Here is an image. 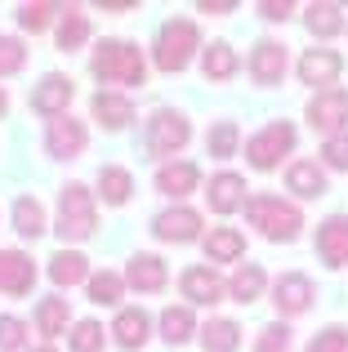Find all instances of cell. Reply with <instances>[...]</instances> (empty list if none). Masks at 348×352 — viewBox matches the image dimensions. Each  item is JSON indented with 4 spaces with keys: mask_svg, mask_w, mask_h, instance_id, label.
<instances>
[{
    "mask_svg": "<svg viewBox=\"0 0 348 352\" xmlns=\"http://www.w3.org/2000/svg\"><path fill=\"white\" fill-rule=\"evenodd\" d=\"M304 352H348V326H326V330H317L313 339H308V348Z\"/></svg>",
    "mask_w": 348,
    "mask_h": 352,
    "instance_id": "38",
    "label": "cell"
},
{
    "mask_svg": "<svg viewBox=\"0 0 348 352\" xmlns=\"http://www.w3.org/2000/svg\"><path fill=\"white\" fill-rule=\"evenodd\" d=\"M27 348V321L23 317H0V352H23Z\"/></svg>",
    "mask_w": 348,
    "mask_h": 352,
    "instance_id": "40",
    "label": "cell"
},
{
    "mask_svg": "<svg viewBox=\"0 0 348 352\" xmlns=\"http://www.w3.org/2000/svg\"><path fill=\"white\" fill-rule=\"evenodd\" d=\"M201 72H206V80L224 85V80H232L241 72V58H237V50L228 41H215L210 50H201Z\"/></svg>",
    "mask_w": 348,
    "mask_h": 352,
    "instance_id": "24",
    "label": "cell"
},
{
    "mask_svg": "<svg viewBox=\"0 0 348 352\" xmlns=\"http://www.w3.org/2000/svg\"><path fill=\"white\" fill-rule=\"evenodd\" d=\"M125 285L139 294H161L170 285V267L161 254H134L130 263H125Z\"/></svg>",
    "mask_w": 348,
    "mask_h": 352,
    "instance_id": "15",
    "label": "cell"
},
{
    "mask_svg": "<svg viewBox=\"0 0 348 352\" xmlns=\"http://www.w3.org/2000/svg\"><path fill=\"white\" fill-rule=\"evenodd\" d=\"M67 348L72 352H103L107 348V330L98 326V321H76V326H72V335H67Z\"/></svg>",
    "mask_w": 348,
    "mask_h": 352,
    "instance_id": "36",
    "label": "cell"
},
{
    "mask_svg": "<svg viewBox=\"0 0 348 352\" xmlns=\"http://www.w3.org/2000/svg\"><path fill=\"white\" fill-rule=\"evenodd\" d=\"M179 290H183V299H188V303L215 308V303L228 294V281L210 263H192V267H183V272H179Z\"/></svg>",
    "mask_w": 348,
    "mask_h": 352,
    "instance_id": "12",
    "label": "cell"
},
{
    "mask_svg": "<svg viewBox=\"0 0 348 352\" xmlns=\"http://www.w3.org/2000/svg\"><path fill=\"white\" fill-rule=\"evenodd\" d=\"M54 41H58V50H63V54H76L80 45L89 41V14H85V9H76V5L63 9L58 27H54Z\"/></svg>",
    "mask_w": 348,
    "mask_h": 352,
    "instance_id": "27",
    "label": "cell"
},
{
    "mask_svg": "<svg viewBox=\"0 0 348 352\" xmlns=\"http://www.w3.org/2000/svg\"><path fill=\"white\" fill-rule=\"evenodd\" d=\"M340 72H344V58H340V50H304V58H299V80L304 85H313V89H331L335 80H340Z\"/></svg>",
    "mask_w": 348,
    "mask_h": 352,
    "instance_id": "16",
    "label": "cell"
},
{
    "mask_svg": "<svg viewBox=\"0 0 348 352\" xmlns=\"http://www.w3.org/2000/svg\"><path fill=\"white\" fill-rule=\"evenodd\" d=\"M241 254H246V236L237 232V228H210V236H206L210 267H215V263H237Z\"/></svg>",
    "mask_w": 348,
    "mask_h": 352,
    "instance_id": "32",
    "label": "cell"
},
{
    "mask_svg": "<svg viewBox=\"0 0 348 352\" xmlns=\"http://www.w3.org/2000/svg\"><path fill=\"white\" fill-rule=\"evenodd\" d=\"M14 232L23 241H36L50 232V223H45V206L32 197V192H23V197L14 201Z\"/></svg>",
    "mask_w": 348,
    "mask_h": 352,
    "instance_id": "29",
    "label": "cell"
},
{
    "mask_svg": "<svg viewBox=\"0 0 348 352\" xmlns=\"http://www.w3.org/2000/svg\"><path fill=\"white\" fill-rule=\"evenodd\" d=\"M67 321H72V308H67V299H41L36 303V330H41L45 339H58V335H67Z\"/></svg>",
    "mask_w": 348,
    "mask_h": 352,
    "instance_id": "33",
    "label": "cell"
},
{
    "mask_svg": "<svg viewBox=\"0 0 348 352\" xmlns=\"http://www.w3.org/2000/svg\"><path fill=\"white\" fill-rule=\"evenodd\" d=\"M192 138V125L183 112L174 107H161V112L148 116V129H143V147H148L152 161H179V152L188 147Z\"/></svg>",
    "mask_w": 348,
    "mask_h": 352,
    "instance_id": "5",
    "label": "cell"
},
{
    "mask_svg": "<svg viewBox=\"0 0 348 352\" xmlns=\"http://www.w3.org/2000/svg\"><path fill=\"white\" fill-rule=\"evenodd\" d=\"M54 14H63V9H54V5H23L18 9V27H23V32H45Z\"/></svg>",
    "mask_w": 348,
    "mask_h": 352,
    "instance_id": "42",
    "label": "cell"
},
{
    "mask_svg": "<svg viewBox=\"0 0 348 352\" xmlns=\"http://www.w3.org/2000/svg\"><path fill=\"white\" fill-rule=\"evenodd\" d=\"M85 294H89V303H98V308H116L121 294H125V276L121 272H89Z\"/></svg>",
    "mask_w": 348,
    "mask_h": 352,
    "instance_id": "34",
    "label": "cell"
},
{
    "mask_svg": "<svg viewBox=\"0 0 348 352\" xmlns=\"http://www.w3.org/2000/svg\"><path fill=\"white\" fill-rule=\"evenodd\" d=\"M286 188L299 201H317V197H326V170L317 161H308V156H299V161L286 165Z\"/></svg>",
    "mask_w": 348,
    "mask_h": 352,
    "instance_id": "21",
    "label": "cell"
},
{
    "mask_svg": "<svg viewBox=\"0 0 348 352\" xmlns=\"http://www.w3.org/2000/svg\"><path fill=\"white\" fill-rule=\"evenodd\" d=\"M107 14H125V9H134V0H107Z\"/></svg>",
    "mask_w": 348,
    "mask_h": 352,
    "instance_id": "45",
    "label": "cell"
},
{
    "mask_svg": "<svg viewBox=\"0 0 348 352\" xmlns=\"http://www.w3.org/2000/svg\"><path fill=\"white\" fill-rule=\"evenodd\" d=\"M89 72H94V80H103V85H143L148 80V63H143V50L134 41H121V36H107V41H98L94 58H89Z\"/></svg>",
    "mask_w": 348,
    "mask_h": 352,
    "instance_id": "1",
    "label": "cell"
},
{
    "mask_svg": "<svg viewBox=\"0 0 348 352\" xmlns=\"http://www.w3.org/2000/svg\"><path fill=\"white\" fill-rule=\"evenodd\" d=\"M98 228V206H94V192L85 183H67L58 192V223L54 232L63 241H89Z\"/></svg>",
    "mask_w": 348,
    "mask_h": 352,
    "instance_id": "4",
    "label": "cell"
},
{
    "mask_svg": "<svg viewBox=\"0 0 348 352\" xmlns=\"http://www.w3.org/2000/svg\"><path fill=\"white\" fill-rule=\"evenodd\" d=\"M259 18H268V23H286V18H290V5H286V0H263V5H259Z\"/></svg>",
    "mask_w": 348,
    "mask_h": 352,
    "instance_id": "43",
    "label": "cell"
},
{
    "mask_svg": "<svg viewBox=\"0 0 348 352\" xmlns=\"http://www.w3.org/2000/svg\"><path fill=\"white\" fill-rule=\"evenodd\" d=\"M152 236L166 245H192V241H201V214L192 206H170L152 219Z\"/></svg>",
    "mask_w": 348,
    "mask_h": 352,
    "instance_id": "10",
    "label": "cell"
},
{
    "mask_svg": "<svg viewBox=\"0 0 348 352\" xmlns=\"http://www.w3.org/2000/svg\"><path fill=\"white\" fill-rule=\"evenodd\" d=\"M295 143H299V129L290 125V120H268V125L246 143V161H250V170L268 174V170H277L286 156H295Z\"/></svg>",
    "mask_w": 348,
    "mask_h": 352,
    "instance_id": "6",
    "label": "cell"
},
{
    "mask_svg": "<svg viewBox=\"0 0 348 352\" xmlns=\"http://www.w3.org/2000/svg\"><path fill=\"white\" fill-rule=\"evenodd\" d=\"M304 27H308V36H313V41H335V36L344 32V9L340 5H308L304 9Z\"/></svg>",
    "mask_w": 348,
    "mask_h": 352,
    "instance_id": "28",
    "label": "cell"
},
{
    "mask_svg": "<svg viewBox=\"0 0 348 352\" xmlns=\"http://www.w3.org/2000/svg\"><path fill=\"white\" fill-rule=\"evenodd\" d=\"M254 352H290V326L286 321H268L254 339Z\"/></svg>",
    "mask_w": 348,
    "mask_h": 352,
    "instance_id": "39",
    "label": "cell"
},
{
    "mask_svg": "<svg viewBox=\"0 0 348 352\" xmlns=\"http://www.w3.org/2000/svg\"><path fill=\"white\" fill-rule=\"evenodd\" d=\"M197 339H201L206 352H237L241 348V326H237L232 317H210L206 326L197 330Z\"/></svg>",
    "mask_w": 348,
    "mask_h": 352,
    "instance_id": "26",
    "label": "cell"
},
{
    "mask_svg": "<svg viewBox=\"0 0 348 352\" xmlns=\"http://www.w3.org/2000/svg\"><path fill=\"white\" fill-rule=\"evenodd\" d=\"M246 179L237 170H219L210 174V188H206V201L215 214H237V210H246Z\"/></svg>",
    "mask_w": 348,
    "mask_h": 352,
    "instance_id": "14",
    "label": "cell"
},
{
    "mask_svg": "<svg viewBox=\"0 0 348 352\" xmlns=\"http://www.w3.org/2000/svg\"><path fill=\"white\" fill-rule=\"evenodd\" d=\"M246 72H250L254 85H281V76H286V45L281 41H254L250 58H246Z\"/></svg>",
    "mask_w": 348,
    "mask_h": 352,
    "instance_id": "13",
    "label": "cell"
},
{
    "mask_svg": "<svg viewBox=\"0 0 348 352\" xmlns=\"http://www.w3.org/2000/svg\"><path fill=\"white\" fill-rule=\"evenodd\" d=\"M27 67V45L18 36H0V76H18Z\"/></svg>",
    "mask_w": 348,
    "mask_h": 352,
    "instance_id": "37",
    "label": "cell"
},
{
    "mask_svg": "<svg viewBox=\"0 0 348 352\" xmlns=\"http://www.w3.org/2000/svg\"><path fill=\"white\" fill-rule=\"evenodd\" d=\"M201 50V32L192 18H170V23H161L157 32V45H152V63H157L166 76L174 72H183L192 63V54Z\"/></svg>",
    "mask_w": 348,
    "mask_h": 352,
    "instance_id": "3",
    "label": "cell"
},
{
    "mask_svg": "<svg viewBox=\"0 0 348 352\" xmlns=\"http://www.w3.org/2000/svg\"><path fill=\"white\" fill-rule=\"evenodd\" d=\"M107 339H116V348H125V352H139L152 339V317L143 308H121L112 330H107Z\"/></svg>",
    "mask_w": 348,
    "mask_h": 352,
    "instance_id": "19",
    "label": "cell"
},
{
    "mask_svg": "<svg viewBox=\"0 0 348 352\" xmlns=\"http://www.w3.org/2000/svg\"><path fill=\"white\" fill-rule=\"evenodd\" d=\"M317 254L326 267H348V214H326L317 223Z\"/></svg>",
    "mask_w": 348,
    "mask_h": 352,
    "instance_id": "18",
    "label": "cell"
},
{
    "mask_svg": "<svg viewBox=\"0 0 348 352\" xmlns=\"http://www.w3.org/2000/svg\"><path fill=\"white\" fill-rule=\"evenodd\" d=\"M263 290H268V272H263L259 263H241L232 272V281H228V294H232L237 303H259Z\"/></svg>",
    "mask_w": 348,
    "mask_h": 352,
    "instance_id": "31",
    "label": "cell"
},
{
    "mask_svg": "<svg viewBox=\"0 0 348 352\" xmlns=\"http://www.w3.org/2000/svg\"><path fill=\"white\" fill-rule=\"evenodd\" d=\"M72 98H76V80L63 76V72H45L41 85H32V112L36 116H67Z\"/></svg>",
    "mask_w": 348,
    "mask_h": 352,
    "instance_id": "8",
    "label": "cell"
},
{
    "mask_svg": "<svg viewBox=\"0 0 348 352\" xmlns=\"http://www.w3.org/2000/svg\"><path fill=\"white\" fill-rule=\"evenodd\" d=\"M322 170H340L348 174V134H335L322 143Z\"/></svg>",
    "mask_w": 348,
    "mask_h": 352,
    "instance_id": "41",
    "label": "cell"
},
{
    "mask_svg": "<svg viewBox=\"0 0 348 352\" xmlns=\"http://www.w3.org/2000/svg\"><path fill=\"white\" fill-rule=\"evenodd\" d=\"M32 285H36L32 254H23V250H0V294L23 299V294H32Z\"/></svg>",
    "mask_w": 348,
    "mask_h": 352,
    "instance_id": "17",
    "label": "cell"
},
{
    "mask_svg": "<svg viewBox=\"0 0 348 352\" xmlns=\"http://www.w3.org/2000/svg\"><path fill=\"white\" fill-rule=\"evenodd\" d=\"M36 352H58V348H36Z\"/></svg>",
    "mask_w": 348,
    "mask_h": 352,
    "instance_id": "47",
    "label": "cell"
},
{
    "mask_svg": "<svg viewBox=\"0 0 348 352\" xmlns=\"http://www.w3.org/2000/svg\"><path fill=\"white\" fill-rule=\"evenodd\" d=\"M85 143H89V129H85V120H76V116H54L50 129H45V152H50L54 161H76V156L85 152Z\"/></svg>",
    "mask_w": 348,
    "mask_h": 352,
    "instance_id": "9",
    "label": "cell"
},
{
    "mask_svg": "<svg viewBox=\"0 0 348 352\" xmlns=\"http://www.w3.org/2000/svg\"><path fill=\"white\" fill-rule=\"evenodd\" d=\"M94 183H98V197H103V206H125V201L134 197V174L125 170V165H103Z\"/></svg>",
    "mask_w": 348,
    "mask_h": 352,
    "instance_id": "30",
    "label": "cell"
},
{
    "mask_svg": "<svg viewBox=\"0 0 348 352\" xmlns=\"http://www.w3.org/2000/svg\"><path fill=\"white\" fill-rule=\"evenodd\" d=\"M237 143H241V129H237V120H215L206 134V152L219 156V161H228V156H237Z\"/></svg>",
    "mask_w": 348,
    "mask_h": 352,
    "instance_id": "35",
    "label": "cell"
},
{
    "mask_svg": "<svg viewBox=\"0 0 348 352\" xmlns=\"http://www.w3.org/2000/svg\"><path fill=\"white\" fill-rule=\"evenodd\" d=\"M9 112V94H5V85H0V116Z\"/></svg>",
    "mask_w": 348,
    "mask_h": 352,
    "instance_id": "46",
    "label": "cell"
},
{
    "mask_svg": "<svg viewBox=\"0 0 348 352\" xmlns=\"http://www.w3.org/2000/svg\"><path fill=\"white\" fill-rule=\"evenodd\" d=\"M246 219L250 228H259L263 241H277V245H290L304 228V214H299L295 201H281L277 192H254L246 197Z\"/></svg>",
    "mask_w": 348,
    "mask_h": 352,
    "instance_id": "2",
    "label": "cell"
},
{
    "mask_svg": "<svg viewBox=\"0 0 348 352\" xmlns=\"http://www.w3.org/2000/svg\"><path fill=\"white\" fill-rule=\"evenodd\" d=\"M304 116H308V125H313L317 134H326V138L348 134V89H340V85L317 89V94L308 98Z\"/></svg>",
    "mask_w": 348,
    "mask_h": 352,
    "instance_id": "7",
    "label": "cell"
},
{
    "mask_svg": "<svg viewBox=\"0 0 348 352\" xmlns=\"http://www.w3.org/2000/svg\"><path fill=\"white\" fill-rule=\"evenodd\" d=\"M197 183H201L197 161H166V165L157 170V192H161V197L183 201L188 192H197Z\"/></svg>",
    "mask_w": 348,
    "mask_h": 352,
    "instance_id": "22",
    "label": "cell"
},
{
    "mask_svg": "<svg viewBox=\"0 0 348 352\" xmlns=\"http://www.w3.org/2000/svg\"><path fill=\"white\" fill-rule=\"evenodd\" d=\"M272 308H277L281 321L304 317V312L313 308V281H308L304 272H281L277 281H272Z\"/></svg>",
    "mask_w": 348,
    "mask_h": 352,
    "instance_id": "11",
    "label": "cell"
},
{
    "mask_svg": "<svg viewBox=\"0 0 348 352\" xmlns=\"http://www.w3.org/2000/svg\"><path fill=\"white\" fill-rule=\"evenodd\" d=\"M157 326H161V339H166L170 348H183V344H192V339H197V317H192L188 303H179V308L170 303V308L161 312Z\"/></svg>",
    "mask_w": 348,
    "mask_h": 352,
    "instance_id": "25",
    "label": "cell"
},
{
    "mask_svg": "<svg viewBox=\"0 0 348 352\" xmlns=\"http://www.w3.org/2000/svg\"><path fill=\"white\" fill-rule=\"evenodd\" d=\"M237 0H201V14H232Z\"/></svg>",
    "mask_w": 348,
    "mask_h": 352,
    "instance_id": "44",
    "label": "cell"
},
{
    "mask_svg": "<svg viewBox=\"0 0 348 352\" xmlns=\"http://www.w3.org/2000/svg\"><path fill=\"white\" fill-rule=\"evenodd\" d=\"M89 116H94L103 129H125L134 120V103H130V94H121V89H98V94L89 98Z\"/></svg>",
    "mask_w": 348,
    "mask_h": 352,
    "instance_id": "20",
    "label": "cell"
},
{
    "mask_svg": "<svg viewBox=\"0 0 348 352\" xmlns=\"http://www.w3.org/2000/svg\"><path fill=\"white\" fill-rule=\"evenodd\" d=\"M50 281L58 285V290H72V285H80V281H89V258L80 254V250H54V258H50Z\"/></svg>",
    "mask_w": 348,
    "mask_h": 352,
    "instance_id": "23",
    "label": "cell"
}]
</instances>
